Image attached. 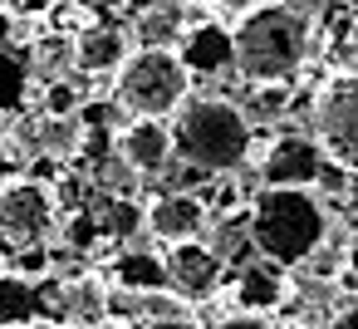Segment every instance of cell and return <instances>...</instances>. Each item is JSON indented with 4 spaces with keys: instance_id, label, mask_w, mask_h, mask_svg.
I'll list each match as a JSON object with an SVG mask.
<instances>
[{
    "instance_id": "3",
    "label": "cell",
    "mask_w": 358,
    "mask_h": 329,
    "mask_svg": "<svg viewBox=\"0 0 358 329\" xmlns=\"http://www.w3.org/2000/svg\"><path fill=\"white\" fill-rule=\"evenodd\" d=\"M172 138L177 153L211 177L236 172L250 158V118L231 99H187L172 118Z\"/></svg>"
},
{
    "instance_id": "9",
    "label": "cell",
    "mask_w": 358,
    "mask_h": 329,
    "mask_svg": "<svg viewBox=\"0 0 358 329\" xmlns=\"http://www.w3.org/2000/svg\"><path fill=\"white\" fill-rule=\"evenodd\" d=\"M162 260H167V285H172L177 300H211V295L221 290V280H226L221 255H216L211 246H201V241L172 246Z\"/></svg>"
},
{
    "instance_id": "14",
    "label": "cell",
    "mask_w": 358,
    "mask_h": 329,
    "mask_svg": "<svg viewBox=\"0 0 358 329\" xmlns=\"http://www.w3.org/2000/svg\"><path fill=\"white\" fill-rule=\"evenodd\" d=\"M280 295H285V285H280V275L270 270V260L241 270V280H236V304H241V309H275Z\"/></svg>"
},
{
    "instance_id": "1",
    "label": "cell",
    "mask_w": 358,
    "mask_h": 329,
    "mask_svg": "<svg viewBox=\"0 0 358 329\" xmlns=\"http://www.w3.org/2000/svg\"><path fill=\"white\" fill-rule=\"evenodd\" d=\"M309 55V20L294 6L260 0L231 30V64L245 84H289Z\"/></svg>"
},
{
    "instance_id": "6",
    "label": "cell",
    "mask_w": 358,
    "mask_h": 329,
    "mask_svg": "<svg viewBox=\"0 0 358 329\" xmlns=\"http://www.w3.org/2000/svg\"><path fill=\"white\" fill-rule=\"evenodd\" d=\"M55 192L50 182L40 177H15L0 187V246L10 251H30V246H45V236L55 231Z\"/></svg>"
},
{
    "instance_id": "19",
    "label": "cell",
    "mask_w": 358,
    "mask_h": 329,
    "mask_svg": "<svg viewBox=\"0 0 358 329\" xmlns=\"http://www.w3.org/2000/svg\"><path fill=\"white\" fill-rule=\"evenodd\" d=\"M74 108H79V94H74V84H69V79L50 84V94H45V113H50V118H74Z\"/></svg>"
},
{
    "instance_id": "12",
    "label": "cell",
    "mask_w": 358,
    "mask_h": 329,
    "mask_svg": "<svg viewBox=\"0 0 358 329\" xmlns=\"http://www.w3.org/2000/svg\"><path fill=\"white\" fill-rule=\"evenodd\" d=\"M133 35H138V50H172V45L187 35L177 0H157L152 10H143V15L133 20Z\"/></svg>"
},
{
    "instance_id": "17",
    "label": "cell",
    "mask_w": 358,
    "mask_h": 329,
    "mask_svg": "<svg viewBox=\"0 0 358 329\" xmlns=\"http://www.w3.org/2000/svg\"><path fill=\"white\" fill-rule=\"evenodd\" d=\"M113 285L128 290V295H148L152 285H167V260L157 255H128L113 265Z\"/></svg>"
},
{
    "instance_id": "26",
    "label": "cell",
    "mask_w": 358,
    "mask_h": 329,
    "mask_svg": "<svg viewBox=\"0 0 358 329\" xmlns=\"http://www.w3.org/2000/svg\"><path fill=\"white\" fill-rule=\"evenodd\" d=\"M348 6H358V0H348Z\"/></svg>"
},
{
    "instance_id": "20",
    "label": "cell",
    "mask_w": 358,
    "mask_h": 329,
    "mask_svg": "<svg viewBox=\"0 0 358 329\" xmlns=\"http://www.w3.org/2000/svg\"><path fill=\"white\" fill-rule=\"evenodd\" d=\"M15 265H20V275H40V270L50 265V251H45V246H30V251H15Z\"/></svg>"
},
{
    "instance_id": "22",
    "label": "cell",
    "mask_w": 358,
    "mask_h": 329,
    "mask_svg": "<svg viewBox=\"0 0 358 329\" xmlns=\"http://www.w3.org/2000/svg\"><path fill=\"white\" fill-rule=\"evenodd\" d=\"M138 329H192V324H187V314H172V319H143Z\"/></svg>"
},
{
    "instance_id": "5",
    "label": "cell",
    "mask_w": 358,
    "mask_h": 329,
    "mask_svg": "<svg viewBox=\"0 0 358 329\" xmlns=\"http://www.w3.org/2000/svg\"><path fill=\"white\" fill-rule=\"evenodd\" d=\"M314 143L343 172H358V69L334 74L314 99Z\"/></svg>"
},
{
    "instance_id": "8",
    "label": "cell",
    "mask_w": 358,
    "mask_h": 329,
    "mask_svg": "<svg viewBox=\"0 0 358 329\" xmlns=\"http://www.w3.org/2000/svg\"><path fill=\"white\" fill-rule=\"evenodd\" d=\"M143 226H148L152 241H162L167 251H172V246H187V241H201V231H206V202H201L196 192H162V197L148 202Z\"/></svg>"
},
{
    "instance_id": "18",
    "label": "cell",
    "mask_w": 358,
    "mask_h": 329,
    "mask_svg": "<svg viewBox=\"0 0 358 329\" xmlns=\"http://www.w3.org/2000/svg\"><path fill=\"white\" fill-rule=\"evenodd\" d=\"M285 104H289V84H255L250 108H255L260 118H280V113H285Z\"/></svg>"
},
{
    "instance_id": "7",
    "label": "cell",
    "mask_w": 358,
    "mask_h": 329,
    "mask_svg": "<svg viewBox=\"0 0 358 329\" xmlns=\"http://www.w3.org/2000/svg\"><path fill=\"white\" fill-rule=\"evenodd\" d=\"M319 177H324V148L314 138L285 133L260 158V182L265 187H299V192H309Z\"/></svg>"
},
{
    "instance_id": "2",
    "label": "cell",
    "mask_w": 358,
    "mask_h": 329,
    "mask_svg": "<svg viewBox=\"0 0 358 329\" xmlns=\"http://www.w3.org/2000/svg\"><path fill=\"white\" fill-rule=\"evenodd\" d=\"M250 241L270 265H299L309 260L324 236H329V216L319 206L314 192L299 187H265L250 206Z\"/></svg>"
},
{
    "instance_id": "4",
    "label": "cell",
    "mask_w": 358,
    "mask_h": 329,
    "mask_svg": "<svg viewBox=\"0 0 358 329\" xmlns=\"http://www.w3.org/2000/svg\"><path fill=\"white\" fill-rule=\"evenodd\" d=\"M113 89L118 104L138 118H177V108L192 99V64L177 50H133L113 74Z\"/></svg>"
},
{
    "instance_id": "10",
    "label": "cell",
    "mask_w": 358,
    "mask_h": 329,
    "mask_svg": "<svg viewBox=\"0 0 358 329\" xmlns=\"http://www.w3.org/2000/svg\"><path fill=\"white\" fill-rule=\"evenodd\" d=\"M172 153H177V138L167 118H133L118 133V158L133 167V177H162Z\"/></svg>"
},
{
    "instance_id": "25",
    "label": "cell",
    "mask_w": 358,
    "mask_h": 329,
    "mask_svg": "<svg viewBox=\"0 0 358 329\" xmlns=\"http://www.w3.org/2000/svg\"><path fill=\"white\" fill-rule=\"evenodd\" d=\"M0 329H35V324H0Z\"/></svg>"
},
{
    "instance_id": "23",
    "label": "cell",
    "mask_w": 358,
    "mask_h": 329,
    "mask_svg": "<svg viewBox=\"0 0 358 329\" xmlns=\"http://www.w3.org/2000/svg\"><path fill=\"white\" fill-rule=\"evenodd\" d=\"M201 6H216V10H250V6H260V0H201Z\"/></svg>"
},
{
    "instance_id": "16",
    "label": "cell",
    "mask_w": 358,
    "mask_h": 329,
    "mask_svg": "<svg viewBox=\"0 0 358 329\" xmlns=\"http://www.w3.org/2000/svg\"><path fill=\"white\" fill-rule=\"evenodd\" d=\"M182 59L192 64V74H216V69H236V64H231V35H221V30H196Z\"/></svg>"
},
{
    "instance_id": "24",
    "label": "cell",
    "mask_w": 358,
    "mask_h": 329,
    "mask_svg": "<svg viewBox=\"0 0 358 329\" xmlns=\"http://www.w3.org/2000/svg\"><path fill=\"white\" fill-rule=\"evenodd\" d=\"M348 270L358 275V236H353V246H348Z\"/></svg>"
},
{
    "instance_id": "21",
    "label": "cell",
    "mask_w": 358,
    "mask_h": 329,
    "mask_svg": "<svg viewBox=\"0 0 358 329\" xmlns=\"http://www.w3.org/2000/svg\"><path fill=\"white\" fill-rule=\"evenodd\" d=\"M79 10H89V15H113V10H123L128 0H74Z\"/></svg>"
},
{
    "instance_id": "13",
    "label": "cell",
    "mask_w": 358,
    "mask_h": 329,
    "mask_svg": "<svg viewBox=\"0 0 358 329\" xmlns=\"http://www.w3.org/2000/svg\"><path fill=\"white\" fill-rule=\"evenodd\" d=\"M30 143H35L40 153H50V158H74L79 143H84V123H79V113H74V118H50V113H45V118L35 123Z\"/></svg>"
},
{
    "instance_id": "15",
    "label": "cell",
    "mask_w": 358,
    "mask_h": 329,
    "mask_svg": "<svg viewBox=\"0 0 358 329\" xmlns=\"http://www.w3.org/2000/svg\"><path fill=\"white\" fill-rule=\"evenodd\" d=\"M64 304H69V319H74V324L94 329V324H103V319H108V309H113V295H108V290H103L94 275H84L79 285H69Z\"/></svg>"
},
{
    "instance_id": "11",
    "label": "cell",
    "mask_w": 358,
    "mask_h": 329,
    "mask_svg": "<svg viewBox=\"0 0 358 329\" xmlns=\"http://www.w3.org/2000/svg\"><path fill=\"white\" fill-rule=\"evenodd\" d=\"M69 55H74V64H79L84 74H108V69L118 74V69L128 64L133 45H128V30H113V25H84V30H74Z\"/></svg>"
}]
</instances>
